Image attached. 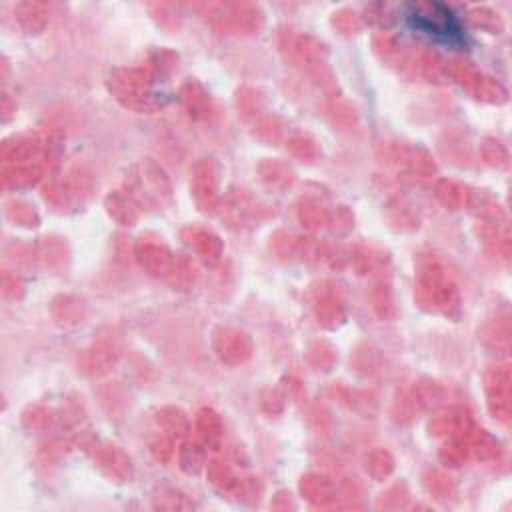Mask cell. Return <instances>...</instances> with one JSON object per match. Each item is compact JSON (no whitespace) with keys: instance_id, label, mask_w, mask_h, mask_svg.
Returning <instances> with one entry per match:
<instances>
[{"instance_id":"1","label":"cell","mask_w":512,"mask_h":512,"mask_svg":"<svg viewBox=\"0 0 512 512\" xmlns=\"http://www.w3.org/2000/svg\"><path fill=\"white\" fill-rule=\"evenodd\" d=\"M406 16H408L410 28L416 30L418 34H426L428 38L448 46H458L464 42L462 26L448 6L414 4L408 8Z\"/></svg>"}]
</instances>
